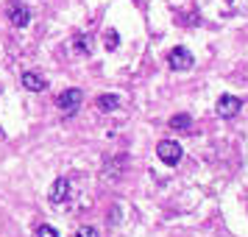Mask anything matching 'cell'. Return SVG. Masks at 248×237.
<instances>
[{
  "mask_svg": "<svg viewBox=\"0 0 248 237\" xmlns=\"http://www.w3.org/2000/svg\"><path fill=\"white\" fill-rule=\"evenodd\" d=\"M156 157L165 162V165H170V168H176L181 162V157H184V151H181L179 142H173V140H162L156 145Z\"/></svg>",
  "mask_w": 248,
  "mask_h": 237,
  "instance_id": "obj_1",
  "label": "cell"
},
{
  "mask_svg": "<svg viewBox=\"0 0 248 237\" xmlns=\"http://www.w3.org/2000/svg\"><path fill=\"white\" fill-rule=\"evenodd\" d=\"M6 12H9V20H12L14 28H25V25L31 23V9H28V6H23L20 0H12Z\"/></svg>",
  "mask_w": 248,
  "mask_h": 237,
  "instance_id": "obj_2",
  "label": "cell"
},
{
  "mask_svg": "<svg viewBox=\"0 0 248 237\" xmlns=\"http://www.w3.org/2000/svg\"><path fill=\"white\" fill-rule=\"evenodd\" d=\"M240 109H243V101H240L237 95H220V98H217V103H215V112H217V117H234Z\"/></svg>",
  "mask_w": 248,
  "mask_h": 237,
  "instance_id": "obj_3",
  "label": "cell"
},
{
  "mask_svg": "<svg viewBox=\"0 0 248 237\" xmlns=\"http://www.w3.org/2000/svg\"><path fill=\"white\" fill-rule=\"evenodd\" d=\"M81 101H84V92L76 90V87H73V90H64V92H62V95L56 98L59 109H62V112H67V114L76 112V109L81 106Z\"/></svg>",
  "mask_w": 248,
  "mask_h": 237,
  "instance_id": "obj_4",
  "label": "cell"
},
{
  "mask_svg": "<svg viewBox=\"0 0 248 237\" xmlns=\"http://www.w3.org/2000/svg\"><path fill=\"white\" fill-rule=\"evenodd\" d=\"M192 62H195V59H192V53L190 50H187V47H173V50H170L168 53V64H170V70H190L192 67Z\"/></svg>",
  "mask_w": 248,
  "mask_h": 237,
  "instance_id": "obj_5",
  "label": "cell"
},
{
  "mask_svg": "<svg viewBox=\"0 0 248 237\" xmlns=\"http://www.w3.org/2000/svg\"><path fill=\"white\" fill-rule=\"evenodd\" d=\"M47 198L53 204H64L70 198V179L67 176H59L53 184H50V192H47Z\"/></svg>",
  "mask_w": 248,
  "mask_h": 237,
  "instance_id": "obj_6",
  "label": "cell"
},
{
  "mask_svg": "<svg viewBox=\"0 0 248 237\" xmlns=\"http://www.w3.org/2000/svg\"><path fill=\"white\" fill-rule=\"evenodd\" d=\"M23 87L31 90V92H42L47 84H45V79H42L39 73H31V70H28V73H23Z\"/></svg>",
  "mask_w": 248,
  "mask_h": 237,
  "instance_id": "obj_7",
  "label": "cell"
},
{
  "mask_svg": "<svg viewBox=\"0 0 248 237\" xmlns=\"http://www.w3.org/2000/svg\"><path fill=\"white\" fill-rule=\"evenodd\" d=\"M98 109H101V112H114V109H120V98H117V95H101V98H98Z\"/></svg>",
  "mask_w": 248,
  "mask_h": 237,
  "instance_id": "obj_8",
  "label": "cell"
},
{
  "mask_svg": "<svg viewBox=\"0 0 248 237\" xmlns=\"http://www.w3.org/2000/svg\"><path fill=\"white\" fill-rule=\"evenodd\" d=\"M190 126H192L190 114H173V117H170V128H173V131H187Z\"/></svg>",
  "mask_w": 248,
  "mask_h": 237,
  "instance_id": "obj_9",
  "label": "cell"
},
{
  "mask_svg": "<svg viewBox=\"0 0 248 237\" xmlns=\"http://www.w3.org/2000/svg\"><path fill=\"white\" fill-rule=\"evenodd\" d=\"M76 50L78 53H92V39L87 34H78L76 36Z\"/></svg>",
  "mask_w": 248,
  "mask_h": 237,
  "instance_id": "obj_10",
  "label": "cell"
},
{
  "mask_svg": "<svg viewBox=\"0 0 248 237\" xmlns=\"http://www.w3.org/2000/svg\"><path fill=\"white\" fill-rule=\"evenodd\" d=\"M103 39H106V47H109V50H114V47L120 45V34H117V31H112V28L106 31V36H103Z\"/></svg>",
  "mask_w": 248,
  "mask_h": 237,
  "instance_id": "obj_11",
  "label": "cell"
},
{
  "mask_svg": "<svg viewBox=\"0 0 248 237\" xmlns=\"http://www.w3.org/2000/svg\"><path fill=\"white\" fill-rule=\"evenodd\" d=\"M36 237H59V232L56 229H53V226H39V229H36Z\"/></svg>",
  "mask_w": 248,
  "mask_h": 237,
  "instance_id": "obj_12",
  "label": "cell"
},
{
  "mask_svg": "<svg viewBox=\"0 0 248 237\" xmlns=\"http://www.w3.org/2000/svg\"><path fill=\"white\" fill-rule=\"evenodd\" d=\"M76 237H101V235H98L95 226H81L78 232H76Z\"/></svg>",
  "mask_w": 248,
  "mask_h": 237,
  "instance_id": "obj_13",
  "label": "cell"
},
{
  "mask_svg": "<svg viewBox=\"0 0 248 237\" xmlns=\"http://www.w3.org/2000/svg\"><path fill=\"white\" fill-rule=\"evenodd\" d=\"M226 3H234V0H226Z\"/></svg>",
  "mask_w": 248,
  "mask_h": 237,
  "instance_id": "obj_14",
  "label": "cell"
}]
</instances>
